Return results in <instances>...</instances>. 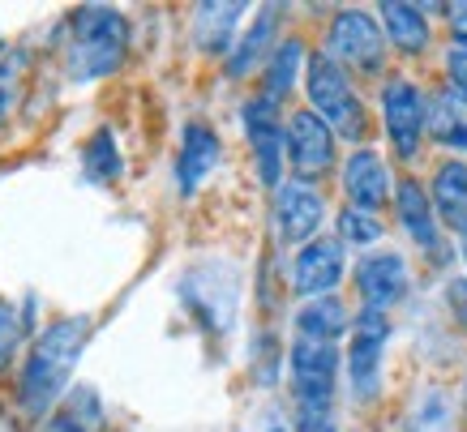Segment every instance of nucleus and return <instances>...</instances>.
I'll return each instance as SVG.
<instances>
[{
  "instance_id": "dca6fc26",
  "label": "nucleus",
  "mask_w": 467,
  "mask_h": 432,
  "mask_svg": "<svg viewBox=\"0 0 467 432\" xmlns=\"http://www.w3.org/2000/svg\"><path fill=\"white\" fill-rule=\"evenodd\" d=\"M395 210H399V223L411 236V244L420 252H441V223H438V210L429 201V193L416 180H399L395 184ZM441 262V257H438Z\"/></svg>"
},
{
  "instance_id": "f8f14e48",
  "label": "nucleus",
  "mask_w": 467,
  "mask_h": 432,
  "mask_svg": "<svg viewBox=\"0 0 467 432\" xmlns=\"http://www.w3.org/2000/svg\"><path fill=\"white\" fill-rule=\"evenodd\" d=\"M326 219V197L305 180H287L275 189V236L279 244H309Z\"/></svg>"
},
{
  "instance_id": "4be33fe9",
  "label": "nucleus",
  "mask_w": 467,
  "mask_h": 432,
  "mask_svg": "<svg viewBox=\"0 0 467 432\" xmlns=\"http://www.w3.org/2000/svg\"><path fill=\"white\" fill-rule=\"evenodd\" d=\"M296 330L300 338H313V343H335L352 330V313L339 295H317V300H305L296 313Z\"/></svg>"
},
{
  "instance_id": "9d476101",
  "label": "nucleus",
  "mask_w": 467,
  "mask_h": 432,
  "mask_svg": "<svg viewBox=\"0 0 467 432\" xmlns=\"http://www.w3.org/2000/svg\"><path fill=\"white\" fill-rule=\"evenodd\" d=\"M356 295H360V308H378V313H390L395 304H403L411 292V270L408 257L395 249H378L365 252L352 270Z\"/></svg>"
},
{
  "instance_id": "393cba45",
  "label": "nucleus",
  "mask_w": 467,
  "mask_h": 432,
  "mask_svg": "<svg viewBox=\"0 0 467 432\" xmlns=\"http://www.w3.org/2000/svg\"><path fill=\"white\" fill-rule=\"evenodd\" d=\"M82 168H86V180H95V184H108L120 176V150H116L112 129H99L95 138L86 141Z\"/></svg>"
},
{
  "instance_id": "f03ea898",
  "label": "nucleus",
  "mask_w": 467,
  "mask_h": 432,
  "mask_svg": "<svg viewBox=\"0 0 467 432\" xmlns=\"http://www.w3.org/2000/svg\"><path fill=\"white\" fill-rule=\"evenodd\" d=\"M129 52V22L120 9L108 5H78L69 14V39H65V73L69 82L86 86L112 77Z\"/></svg>"
},
{
  "instance_id": "7c9ffc66",
  "label": "nucleus",
  "mask_w": 467,
  "mask_h": 432,
  "mask_svg": "<svg viewBox=\"0 0 467 432\" xmlns=\"http://www.w3.org/2000/svg\"><path fill=\"white\" fill-rule=\"evenodd\" d=\"M446 308H451L454 325L467 334V274H454V279L446 283Z\"/></svg>"
},
{
  "instance_id": "7ed1b4c3",
  "label": "nucleus",
  "mask_w": 467,
  "mask_h": 432,
  "mask_svg": "<svg viewBox=\"0 0 467 432\" xmlns=\"http://www.w3.org/2000/svg\"><path fill=\"white\" fill-rule=\"evenodd\" d=\"M305 95H309V112H317L326 125L335 129V138L360 141L368 129L365 103L356 95L352 77L330 52H313L305 65Z\"/></svg>"
},
{
  "instance_id": "412c9836",
  "label": "nucleus",
  "mask_w": 467,
  "mask_h": 432,
  "mask_svg": "<svg viewBox=\"0 0 467 432\" xmlns=\"http://www.w3.org/2000/svg\"><path fill=\"white\" fill-rule=\"evenodd\" d=\"M403 432H459V398L446 386H425L408 403Z\"/></svg>"
},
{
  "instance_id": "ddd939ff",
  "label": "nucleus",
  "mask_w": 467,
  "mask_h": 432,
  "mask_svg": "<svg viewBox=\"0 0 467 432\" xmlns=\"http://www.w3.org/2000/svg\"><path fill=\"white\" fill-rule=\"evenodd\" d=\"M348 274V252H343V240L317 236L309 240L305 249L292 257V287L305 300H317V295H330Z\"/></svg>"
},
{
  "instance_id": "20e7f679",
  "label": "nucleus",
  "mask_w": 467,
  "mask_h": 432,
  "mask_svg": "<svg viewBox=\"0 0 467 432\" xmlns=\"http://www.w3.org/2000/svg\"><path fill=\"white\" fill-rule=\"evenodd\" d=\"M386 343H390V313L360 308L352 317V338H348V386L360 406L378 403L382 394Z\"/></svg>"
},
{
  "instance_id": "72a5a7b5",
  "label": "nucleus",
  "mask_w": 467,
  "mask_h": 432,
  "mask_svg": "<svg viewBox=\"0 0 467 432\" xmlns=\"http://www.w3.org/2000/svg\"><path fill=\"white\" fill-rule=\"evenodd\" d=\"M446 22H451V35L459 39V47H467V0L446 5Z\"/></svg>"
},
{
  "instance_id": "b1692460",
  "label": "nucleus",
  "mask_w": 467,
  "mask_h": 432,
  "mask_svg": "<svg viewBox=\"0 0 467 432\" xmlns=\"http://www.w3.org/2000/svg\"><path fill=\"white\" fill-rule=\"evenodd\" d=\"M309 65L305 57V43L300 39H284L266 60V77H262V95L275 98V103H284L292 95V86H296V73Z\"/></svg>"
},
{
  "instance_id": "1a4fd4ad",
  "label": "nucleus",
  "mask_w": 467,
  "mask_h": 432,
  "mask_svg": "<svg viewBox=\"0 0 467 432\" xmlns=\"http://www.w3.org/2000/svg\"><path fill=\"white\" fill-rule=\"evenodd\" d=\"M287 373H292L296 406H330L335 381H339V351H335V343L296 338L287 351Z\"/></svg>"
},
{
  "instance_id": "0eeeda50",
  "label": "nucleus",
  "mask_w": 467,
  "mask_h": 432,
  "mask_svg": "<svg viewBox=\"0 0 467 432\" xmlns=\"http://www.w3.org/2000/svg\"><path fill=\"white\" fill-rule=\"evenodd\" d=\"M326 52L343 69L356 73H382L386 65V30L368 9H339L326 35Z\"/></svg>"
},
{
  "instance_id": "f3484780",
  "label": "nucleus",
  "mask_w": 467,
  "mask_h": 432,
  "mask_svg": "<svg viewBox=\"0 0 467 432\" xmlns=\"http://www.w3.org/2000/svg\"><path fill=\"white\" fill-rule=\"evenodd\" d=\"M429 201L438 210V223L467 240V163L463 159H446V163L433 171Z\"/></svg>"
},
{
  "instance_id": "39448f33",
  "label": "nucleus",
  "mask_w": 467,
  "mask_h": 432,
  "mask_svg": "<svg viewBox=\"0 0 467 432\" xmlns=\"http://www.w3.org/2000/svg\"><path fill=\"white\" fill-rule=\"evenodd\" d=\"M181 304L189 308L206 330H214V334L232 330L236 304H241V279H236V270L223 262L193 265L181 279Z\"/></svg>"
},
{
  "instance_id": "bb28decb",
  "label": "nucleus",
  "mask_w": 467,
  "mask_h": 432,
  "mask_svg": "<svg viewBox=\"0 0 467 432\" xmlns=\"http://www.w3.org/2000/svg\"><path fill=\"white\" fill-rule=\"evenodd\" d=\"M339 240L343 244H378L382 240V219L368 210L343 206L339 210Z\"/></svg>"
},
{
  "instance_id": "c85d7f7f",
  "label": "nucleus",
  "mask_w": 467,
  "mask_h": 432,
  "mask_svg": "<svg viewBox=\"0 0 467 432\" xmlns=\"http://www.w3.org/2000/svg\"><path fill=\"white\" fill-rule=\"evenodd\" d=\"M17 343H22V317H17V308L9 300H0V368L14 360Z\"/></svg>"
},
{
  "instance_id": "5701e85b",
  "label": "nucleus",
  "mask_w": 467,
  "mask_h": 432,
  "mask_svg": "<svg viewBox=\"0 0 467 432\" xmlns=\"http://www.w3.org/2000/svg\"><path fill=\"white\" fill-rule=\"evenodd\" d=\"M429 138L446 150H467V98L451 86L429 95Z\"/></svg>"
},
{
  "instance_id": "6e6552de",
  "label": "nucleus",
  "mask_w": 467,
  "mask_h": 432,
  "mask_svg": "<svg viewBox=\"0 0 467 432\" xmlns=\"http://www.w3.org/2000/svg\"><path fill=\"white\" fill-rule=\"evenodd\" d=\"M241 125H244V138H249V150H254L257 180L266 189H279L284 184V163H287V129H284V116H279V103L266 95L244 98Z\"/></svg>"
},
{
  "instance_id": "aec40b11",
  "label": "nucleus",
  "mask_w": 467,
  "mask_h": 432,
  "mask_svg": "<svg viewBox=\"0 0 467 432\" xmlns=\"http://www.w3.org/2000/svg\"><path fill=\"white\" fill-rule=\"evenodd\" d=\"M382 30H386V43L395 47L399 57H425L429 47V17L420 5H403V0H386L382 9Z\"/></svg>"
},
{
  "instance_id": "cd10ccee",
  "label": "nucleus",
  "mask_w": 467,
  "mask_h": 432,
  "mask_svg": "<svg viewBox=\"0 0 467 432\" xmlns=\"http://www.w3.org/2000/svg\"><path fill=\"white\" fill-rule=\"evenodd\" d=\"M17 77H22V57L9 52V47H0V125H5V116H9V108H14Z\"/></svg>"
},
{
  "instance_id": "423d86ee",
  "label": "nucleus",
  "mask_w": 467,
  "mask_h": 432,
  "mask_svg": "<svg viewBox=\"0 0 467 432\" xmlns=\"http://www.w3.org/2000/svg\"><path fill=\"white\" fill-rule=\"evenodd\" d=\"M382 129L399 163H416L429 133V98L411 77H390L382 90Z\"/></svg>"
},
{
  "instance_id": "f704fd0d",
  "label": "nucleus",
  "mask_w": 467,
  "mask_h": 432,
  "mask_svg": "<svg viewBox=\"0 0 467 432\" xmlns=\"http://www.w3.org/2000/svg\"><path fill=\"white\" fill-rule=\"evenodd\" d=\"M459 403H463V406H467V386H463V398H459Z\"/></svg>"
},
{
  "instance_id": "4468645a",
  "label": "nucleus",
  "mask_w": 467,
  "mask_h": 432,
  "mask_svg": "<svg viewBox=\"0 0 467 432\" xmlns=\"http://www.w3.org/2000/svg\"><path fill=\"white\" fill-rule=\"evenodd\" d=\"M343 193H348V206L378 214V210L386 206V197L395 193L390 168H386L382 154L368 150V146L348 154V163H343Z\"/></svg>"
},
{
  "instance_id": "a878e982",
  "label": "nucleus",
  "mask_w": 467,
  "mask_h": 432,
  "mask_svg": "<svg viewBox=\"0 0 467 432\" xmlns=\"http://www.w3.org/2000/svg\"><path fill=\"white\" fill-rule=\"evenodd\" d=\"M99 419H103V406L95 398V390H73V403L47 424V432H95Z\"/></svg>"
},
{
  "instance_id": "2f4dec72",
  "label": "nucleus",
  "mask_w": 467,
  "mask_h": 432,
  "mask_svg": "<svg viewBox=\"0 0 467 432\" xmlns=\"http://www.w3.org/2000/svg\"><path fill=\"white\" fill-rule=\"evenodd\" d=\"M296 432H335V411L330 406H300Z\"/></svg>"
},
{
  "instance_id": "6ab92c4d",
  "label": "nucleus",
  "mask_w": 467,
  "mask_h": 432,
  "mask_svg": "<svg viewBox=\"0 0 467 432\" xmlns=\"http://www.w3.org/2000/svg\"><path fill=\"white\" fill-rule=\"evenodd\" d=\"M279 14H284L279 5H266V9L254 17V26L236 39L232 57H227V77H249L262 60H270V52L279 47V43H275V35H279Z\"/></svg>"
},
{
  "instance_id": "c756f323",
  "label": "nucleus",
  "mask_w": 467,
  "mask_h": 432,
  "mask_svg": "<svg viewBox=\"0 0 467 432\" xmlns=\"http://www.w3.org/2000/svg\"><path fill=\"white\" fill-rule=\"evenodd\" d=\"M244 432H296V424L287 419V411L279 403H262L249 419V428Z\"/></svg>"
},
{
  "instance_id": "a211bd4d",
  "label": "nucleus",
  "mask_w": 467,
  "mask_h": 432,
  "mask_svg": "<svg viewBox=\"0 0 467 432\" xmlns=\"http://www.w3.org/2000/svg\"><path fill=\"white\" fill-rule=\"evenodd\" d=\"M244 5H198L193 17V47L202 57H232L236 47V30H241Z\"/></svg>"
},
{
  "instance_id": "473e14b6",
  "label": "nucleus",
  "mask_w": 467,
  "mask_h": 432,
  "mask_svg": "<svg viewBox=\"0 0 467 432\" xmlns=\"http://www.w3.org/2000/svg\"><path fill=\"white\" fill-rule=\"evenodd\" d=\"M446 77H451V90L454 95L467 98V47L454 43L451 52H446Z\"/></svg>"
},
{
  "instance_id": "f257e3e1",
  "label": "nucleus",
  "mask_w": 467,
  "mask_h": 432,
  "mask_svg": "<svg viewBox=\"0 0 467 432\" xmlns=\"http://www.w3.org/2000/svg\"><path fill=\"white\" fill-rule=\"evenodd\" d=\"M86 338H90V317H60L35 338L22 376H17V398L30 416L52 411V403L65 394L73 368L82 360Z\"/></svg>"
},
{
  "instance_id": "2eb2a0df",
  "label": "nucleus",
  "mask_w": 467,
  "mask_h": 432,
  "mask_svg": "<svg viewBox=\"0 0 467 432\" xmlns=\"http://www.w3.org/2000/svg\"><path fill=\"white\" fill-rule=\"evenodd\" d=\"M219 159H223V141L214 133L211 125H202V120H189L181 129V154H176V189L184 197H193L202 189V180L219 168Z\"/></svg>"
},
{
  "instance_id": "9b49d317",
  "label": "nucleus",
  "mask_w": 467,
  "mask_h": 432,
  "mask_svg": "<svg viewBox=\"0 0 467 432\" xmlns=\"http://www.w3.org/2000/svg\"><path fill=\"white\" fill-rule=\"evenodd\" d=\"M287 163L305 184L335 168V129L309 108L287 116Z\"/></svg>"
},
{
  "instance_id": "c9c22d12",
  "label": "nucleus",
  "mask_w": 467,
  "mask_h": 432,
  "mask_svg": "<svg viewBox=\"0 0 467 432\" xmlns=\"http://www.w3.org/2000/svg\"><path fill=\"white\" fill-rule=\"evenodd\" d=\"M463 262H467V240H463Z\"/></svg>"
}]
</instances>
